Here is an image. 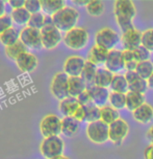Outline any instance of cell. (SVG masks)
Here are the masks:
<instances>
[{
    "label": "cell",
    "mask_w": 153,
    "mask_h": 159,
    "mask_svg": "<svg viewBox=\"0 0 153 159\" xmlns=\"http://www.w3.org/2000/svg\"><path fill=\"white\" fill-rule=\"evenodd\" d=\"M11 17L13 19V22H15L18 25H27L30 20L32 14L28 13V11L25 7L18 8V10H13L11 13Z\"/></svg>",
    "instance_id": "4dcf8cb0"
},
{
    "label": "cell",
    "mask_w": 153,
    "mask_h": 159,
    "mask_svg": "<svg viewBox=\"0 0 153 159\" xmlns=\"http://www.w3.org/2000/svg\"><path fill=\"white\" fill-rule=\"evenodd\" d=\"M121 44L124 50H130L134 52L138 46L142 45V33L135 27L122 33L121 36Z\"/></svg>",
    "instance_id": "7c38bea8"
},
{
    "label": "cell",
    "mask_w": 153,
    "mask_h": 159,
    "mask_svg": "<svg viewBox=\"0 0 153 159\" xmlns=\"http://www.w3.org/2000/svg\"><path fill=\"white\" fill-rule=\"evenodd\" d=\"M20 41L27 48H32V49L36 50L43 48L41 30H35V28L25 26L23 30H21V32H20Z\"/></svg>",
    "instance_id": "8fae6325"
},
{
    "label": "cell",
    "mask_w": 153,
    "mask_h": 159,
    "mask_svg": "<svg viewBox=\"0 0 153 159\" xmlns=\"http://www.w3.org/2000/svg\"><path fill=\"white\" fill-rule=\"evenodd\" d=\"M110 89H112V92H118V93H124V94H126L129 91V88L125 79V75H120V73L119 75H115L112 84H110Z\"/></svg>",
    "instance_id": "4316f807"
},
{
    "label": "cell",
    "mask_w": 153,
    "mask_h": 159,
    "mask_svg": "<svg viewBox=\"0 0 153 159\" xmlns=\"http://www.w3.org/2000/svg\"><path fill=\"white\" fill-rule=\"evenodd\" d=\"M25 1H26V0H10L8 4L13 7V10H18V8L24 7Z\"/></svg>",
    "instance_id": "ee69618b"
},
{
    "label": "cell",
    "mask_w": 153,
    "mask_h": 159,
    "mask_svg": "<svg viewBox=\"0 0 153 159\" xmlns=\"http://www.w3.org/2000/svg\"><path fill=\"white\" fill-rule=\"evenodd\" d=\"M73 117H74L75 119H77L79 123L86 121V117H87V108H86V106L80 105V106L77 108V110L75 111Z\"/></svg>",
    "instance_id": "b9f144b4"
},
{
    "label": "cell",
    "mask_w": 153,
    "mask_h": 159,
    "mask_svg": "<svg viewBox=\"0 0 153 159\" xmlns=\"http://www.w3.org/2000/svg\"><path fill=\"white\" fill-rule=\"evenodd\" d=\"M118 118H120L119 111L115 108H113L110 105H105V106L100 108V120L105 123L106 125L109 126Z\"/></svg>",
    "instance_id": "484cf974"
},
{
    "label": "cell",
    "mask_w": 153,
    "mask_h": 159,
    "mask_svg": "<svg viewBox=\"0 0 153 159\" xmlns=\"http://www.w3.org/2000/svg\"><path fill=\"white\" fill-rule=\"evenodd\" d=\"M108 102L110 106L119 111L123 108H126V94L118 92H110Z\"/></svg>",
    "instance_id": "d6a6232c"
},
{
    "label": "cell",
    "mask_w": 153,
    "mask_h": 159,
    "mask_svg": "<svg viewBox=\"0 0 153 159\" xmlns=\"http://www.w3.org/2000/svg\"><path fill=\"white\" fill-rule=\"evenodd\" d=\"M44 23H45V14L38 13V14H33V15H32L27 26L35 28V30H41L42 28L44 27Z\"/></svg>",
    "instance_id": "8d00e7d4"
},
{
    "label": "cell",
    "mask_w": 153,
    "mask_h": 159,
    "mask_svg": "<svg viewBox=\"0 0 153 159\" xmlns=\"http://www.w3.org/2000/svg\"><path fill=\"white\" fill-rule=\"evenodd\" d=\"M147 83H148V87L153 89V73H152V75L149 78L148 81H147Z\"/></svg>",
    "instance_id": "681fc988"
},
{
    "label": "cell",
    "mask_w": 153,
    "mask_h": 159,
    "mask_svg": "<svg viewBox=\"0 0 153 159\" xmlns=\"http://www.w3.org/2000/svg\"><path fill=\"white\" fill-rule=\"evenodd\" d=\"M25 52H27V47L21 41H18L17 43L11 45V46L5 47V55L7 56V58L15 62L20 56Z\"/></svg>",
    "instance_id": "83f0119b"
},
{
    "label": "cell",
    "mask_w": 153,
    "mask_h": 159,
    "mask_svg": "<svg viewBox=\"0 0 153 159\" xmlns=\"http://www.w3.org/2000/svg\"><path fill=\"white\" fill-rule=\"evenodd\" d=\"M5 15V4L3 1L0 0V17Z\"/></svg>",
    "instance_id": "c3c4849f"
},
{
    "label": "cell",
    "mask_w": 153,
    "mask_h": 159,
    "mask_svg": "<svg viewBox=\"0 0 153 159\" xmlns=\"http://www.w3.org/2000/svg\"><path fill=\"white\" fill-rule=\"evenodd\" d=\"M42 44L46 49H53L61 43L64 37L62 36V32L55 27L51 16L45 15L44 27L41 30Z\"/></svg>",
    "instance_id": "3957f363"
},
{
    "label": "cell",
    "mask_w": 153,
    "mask_h": 159,
    "mask_svg": "<svg viewBox=\"0 0 153 159\" xmlns=\"http://www.w3.org/2000/svg\"><path fill=\"white\" fill-rule=\"evenodd\" d=\"M114 15L118 26L122 33L134 28L132 21L137 15V8L131 0H116L114 3Z\"/></svg>",
    "instance_id": "6da1fadb"
},
{
    "label": "cell",
    "mask_w": 153,
    "mask_h": 159,
    "mask_svg": "<svg viewBox=\"0 0 153 159\" xmlns=\"http://www.w3.org/2000/svg\"><path fill=\"white\" fill-rule=\"evenodd\" d=\"M114 73L107 70L105 67L104 68H98L97 73H96V78L94 81V85L103 88L110 87V84L114 79Z\"/></svg>",
    "instance_id": "cb8c5ba5"
},
{
    "label": "cell",
    "mask_w": 153,
    "mask_h": 159,
    "mask_svg": "<svg viewBox=\"0 0 153 159\" xmlns=\"http://www.w3.org/2000/svg\"><path fill=\"white\" fill-rule=\"evenodd\" d=\"M87 108V123H94V121L100 120V107L96 106L94 104H90L86 106Z\"/></svg>",
    "instance_id": "d590c367"
},
{
    "label": "cell",
    "mask_w": 153,
    "mask_h": 159,
    "mask_svg": "<svg viewBox=\"0 0 153 159\" xmlns=\"http://www.w3.org/2000/svg\"><path fill=\"white\" fill-rule=\"evenodd\" d=\"M80 129V123L72 116L64 117L62 119V134L67 137H73Z\"/></svg>",
    "instance_id": "44dd1931"
},
{
    "label": "cell",
    "mask_w": 153,
    "mask_h": 159,
    "mask_svg": "<svg viewBox=\"0 0 153 159\" xmlns=\"http://www.w3.org/2000/svg\"><path fill=\"white\" fill-rule=\"evenodd\" d=\"M24 7L26 8L28 11V13H30L32 15L41 13V11H42L41 0H26Z\"/></svg>",
    "instance_id": "ab89813d"
},
{
    "label": "cell",
    "mask_w": 153,
    "mask_h": 159,
    "mask_svg": "<svg viewBox=\"0 0 153 159\" xmlns=\"http://www.w3.org/2000/svg\"><path fill=\"white\" fill-rule=\"evenodd\" d=\"M79 19V12L76 8L71 7H65L63 10L52 16L53 23L55 27L61 32H69L76 27Z\"/></svg>",
    "instance_id": "7a4b0ae2"
},
{
    "label": "cell",
    "mask_w": 153,
    "mask_h": 159,
    "mask_svg": "<svg viewBox=\"0 0 153 159\" xmlns=\"http://www.w3.org/2000/svg\"><path fill=\"white\" fill-rule=\"evenodd\" d=\"M97 70H98V68L96 65L91 63V62H89V61H86V65H84L83 73H81L80 76L87 83V86L94 85V81H95V78H96Z\"/></svg>",
    "instance_id": "f1b7e54d"
},
{
    "label": "cell",
    "mask_w": 153,
    "mask_h": 159,
    "mask_svg": "<svg viewBox=\"0 0 153 159\" xmlns=\"http://www.w3.org/2000/svg\"><path fill=\"white\" fill-rule=\"evenodd\" d=\"M104 66L107 70L113 72L114 75H119V72L125 69V64L123 60V53L122 50L119 49H113L108 52L106 62Z\"/></svg>",
    "instance_id": "5bb4252c"
},
{
    "label": "cell",
    "mask_w": 153,
    "mask_h": 159,
    "mask_svg": "<svg viewBox=\"0 0 153 159\" xmlns=\"http://www.w3.org/2000/svg\"><path fill=\"white\" fill-rule=\"evenodd\" d=\"M132 117L140 124H149L153 120V107L150 104L145 103L132 112Z\"/></svg>",
    "instance_id": "ac0fdd59"
},
{
    "label": "cell",
    "mask_w": 153,
    "mask_h": 159,
    "mask_svg": "<svg viewBox=\"0 0 153 159\" xmlns=\"http://www.w3.org/2000/svg\"><path fill=\"white\" fill-rule=\"evenodd\" d=\"M40 130L45 138L59 136L62 134V119L55 114H48L40 123Z\"/></svg>",
    "instance_id": "9c48e42d"
},
{
    "label": "cell",
    "mask_w": 153,
    "mask_h": 159,
    "mask_svg": "<svg viewBox=\"0 0 153 159\" xmlns=\"http://www.w3.org/2000/svg\"><path fill=\"white\" fill-rule=\"evenodd\" d=\"M145 103V94L134 91H128L126 93V108L129 111L134 112Z\"/></svg>",
    "instance_id": "d4e9b609"
},
{
    "label": "cell",
    "mask_w": 153,
    "mask_h": 159,
    "mask_svg": "<svg viewBox=\"0 0 153 159\" xmlns=\"http://www.w3.org/2000/svg\"><path fill=\"white\" fill-rule=\"evenodd\" d=\"M18 41H20V33H18V30L15 27H11L10 30H5L3 34L0 35V42L5 47L11 46Z\"/></svg>",
    "instance_id": "f546056e"
},
{
    "label": "cell",
    "mask_w": 153,
    "mask_h": 159,
    "mask_svg": "<svg viewBox=\"0 0 153 159\" xmlns=\"http://www.w3.org/2000/svg\"><path fill=\"white\" fill-rule=\"evenodd\" d=\"M119 42H121V37L112 27L100 28L95 35V45L104 48L108 52L115 49Z\"/></svg>",
    "instance_id": "8992f818"
},
{
    "label": "cell",
    "mask_w": 153,
    "mask_h": 159,
    "mask_svg": "<svg viewBox=\"0 0 153 159\" xmlns=\"http://www.w3.org/2000/svg\"><path fill=\"white\" fill-rule=\"evenodd\" d=\"M79 106H80V104L78 103L77 98L69 96V98L59 102L58 109L62 114L64 115V117H69V116H72L73 117L75 111L77 110V108Z\"/></svg>",
    "instance_id": "7402d4cb"
},
{
    "label": "cell",
    "mask_w": 153,
    "mask_h": 159,
    "mask_svg": "<svg viewBox=\"0 0 153 159\" xmlns=\"http://www.w3.org/2000/svg\"><path fill=\"white\" fill-rule=\"evenodd\" d=\"M108 50L104 49L102 47H99L97 45H94L90 49V52H87V61L91 62L96 66L101 64H105L107 56H108Z\"/></svg>",
    "instance_id": "ffe728a7"
},
{
    "label": "cell",
    "mask_w": 153,
    "mask_h": 159,
    "mask_svg": "<svg viewBox=\"0 0 153 159\" xmlns=\"http://www.w3.org/2000/svg\"><path fill=\"white\" fill-rule=\"evenodd\" d=\"M89 0H74V1H73V3H75V4H77V5H87V3H89Z\"/></svg>",
    "instance_id": "7dc6e473"
},
{
    "label": "cell",
    "mask_w": 153,
    "mask_h": 159,
    "mask_svg": "<svg viewBox=\"0 0 153 159\" xmlns=\"http://www.w3.org/2000/svg\"><path fill=\"white\" fill-rule=\"evenodd\" d=\"M18 68L23 72H32L38 67V59L30 52H25L16 60Z\"/></svg>",
    "instance_id": "e0dca14e"
},
{
    "label": "cell",
    "mask_w": 153,
    "mask_h": 159,
    "mask_svg": "<svg viewBox=\"0 0 153 159\" xmlns=\"http://www.w3.org/2000/svg\"><path fill=\"white\" fill-rule=\"evenodd\" d=\"M86 65V60L80 56H71L64 63V72L68 76H80L83 67Z\"/></svg>",
    "instance_id": "4fadbf2b"
},
{
    "label": "cell",
    "mask_w": 153,
    "mask_h": 159,
    "mask_svg": "<svg viewBox=\"0 0 153 159\" xmlns=\"http://www.w3.org/2000/svg\"><path fill=\"white\" fill-rule=\"evenodd\" d=\"M124 75H125L127 84H128L129 91L145 94L147 89L149 88L146 80L142 79L135 71H126Z\"/></svg>",
    "instance_id": "9a60e30c"
},
{
    "label": "cell",
    "mask_w": 153,
    "mask_h": 159,
    "mask_svg": "<svg viewBox=\"0 0 153 159\" xmlns=\"http://www.w3.org/2000/svg\"><path fill=\"white\" fill-rule=\"evenodd\" d=\"M53 159H70V158L67 157V156H65V155H62V156H58V157L53 158Z\"/></svg>",
    "instance_id": "f907efd6"
},
{
    "label": "cell",
    "mask_w": 153,
    "mask_h": 159,
    "mask_svg": "<svg viewBox=\"0 0 153 159\" xmlns=\"http://www.w3.org/2000/svg\"><path fill=\"white\" fill-rule=\"evenodd\" d=\"M150 52L149 50H147L144 46H138L137 49L134 50V59L137 60L138 63L140 62H144V61H149L150 60Z\"/></svg>",
    "instance_id": "f35d334b"
},
{
    "label": "cell",
    "mask_w": 153,
    "mask_h": 159,
    "mask_svg": "<svg viewBox=\"0 0 153 159\" xmlns=\"http://www.w3.org/2000/svg\"><path fill=\"white\" fill-rule=\"evenodd\" d=\"M86 8L89 15L93 17H98L104 13V3L100 0H91Z\"/></svg>",
    "instance_id": "836d02e7"
},
{
    "label": "cell",
    "mask_w": 153,
    "mask_h": 159,
    "mask_svg": "<svg viewBox=\"0 0 153 159\" xmlns=\"http://www.w3.org/2000/svg\"><path fill=\"white\" fill-rule=\"evenodd\" d=\"M146 137L150 141V143H153V126L149 128V130L146 133Z\"/></svg>",
    "instance_id": "bcb514c9"
},
{
    "label": "cell",
    "mask_w": 153,
    "mask_h": 159,
    "mask_svg": "<svg viewBox=\"0 0 153 159\" xmlns=\"http://www.w3.org/2000/svg\"><path fill=\"white\" fill-rule=\"evenodd\" d=\"M108 131L109 126L103 123L102 120H97L94 123L87 124L86 133L87 138L92 143L102 144L108 140Z\"/></svg>",
    "instance_id": "52a82bcc"
},
{
    "label": "cell",
    "mask_w": 153,
    "mask_h": 159,
    "mask_svg": "<svg viewBox=\"0 0 153 159\" xmlns=\"http://www.w3.org/2000/svg\"><path fill=\"white\" fill-rule=\"evenodd\" d=\"M123 53V60L124 64H125V69L126 71H135L138 66V62L134 59V52H130V50H122Z\"/></svg>",
    "instance_id": "e575fe53"
},
{
    "label": "cell",
    "mask_w": 153,
    "mask_h": 159,
    "mask_svg": "<svg viewBox=\"0 0 153 159\" xmlns=\"http://www.w3.org/2000/svg\"><path fill=\"white\" fill-rule=\"evenodd\" d=\"M87 90H89L91 98H92L93 104L96 105V106L101 108L105 106L106 103L108 102L110 93L107 88L99 87L96 86V85H91V86H87Z\"/></svg>",
    "instance_id": "2e32d148"
},
{
    "label": "cell",
    "mask_w": 153,
    "mask_h": 159,
    "mask_svg": "<svg viewBox=\"0 0 153 159\" xmlns=\"http://www.w3.org/2000/svg\"><path fill=\"white\" fill-rule=\"evenodd\" d=\"M12 25H13V19L11 15L5 14V15L0 17V35L3 34L5 30H10L11 27H13Z\"/></svg>",
    "instance_id": "60d3db41"
},
{
    "label": "cell",
    "mask_w": 153,
    "mask_h": 159,
    "mask_svg": "<svg viewBox=\"0 0 153 159\" xmlns=\"http://www.w3.org/2000/svg\"><path fill=\"white\" fill-rule=\"evenodd\" d=\"M89 32L84 27H74L65 34L63 41L65 45L73 50H80L87 46L89 42Z\"/></svg>",
    "instance_id": "277c9868"
},
{
    "label": "cell",
    "mask_w": 153,
    "mask_h": 159,
    "mask_svg": "<svg viewBox=\"0 0 153 159\" xmlns=\"http://www.w3.org/2000/svg\"><path fill=\"white\" fill-rule=\"evenodd\" d=\"M129 126L127 121L123 118H118L117 120L109 125L108 140L112 141L115 146H121L124 139L128 134Z\"/></svg>",
    "instance_id": "30bf717a"
},
{
    "label": "cell",
    "mask_w": 153,
    "mask_h": 159,
    "mask_svg": "<svg viewBox=\"0 0 153 159\" xmlns=\"http://www.w3.org/2000/svg\"><path fill=\"white\" fill-rule=\"evenodd\" d=\"M41 4L43 13L51 17L66 7L64 0H41Z\"/></svg>",
    "instance_id": "603a6c76"
},
{
    "label": "cell",
    "mask_w": 153,
    "mask_h": 159,
    "mask_svg": "<svg viewBox=\"0 0 153 159\" xmlns=\"http://www.w3.org/2000/svg\"><path fill=\"white\" fill-rule=\"evenodd\" d=\"M135 72H137L142 79L148 81L149 78L152 75V73H153V63L150 61V60L149 61L140 62L137 66Z\"/></svg>",
    "instance_id": "1f68e13d"
},
{
    "label": "cell",
    "mask_w": 153,
    "mask_h": 159,
    "mask_svg": "<svg viewBox=\"0 0 153 159\" xmlns=\"http://www.w3.org/2000/svg\"><path fill=\"white\" fill-rule=\"evenodd\" d=\"M68 82L69 76L64 71L57 72L53 76L50 84V91L52 95L59 102L69 98V91H68Z\"/></svg>",
    "instance_id": "ba28073f"
},
{
    "label": "cell",
    "mask_w": 153,
    "mask_h": 159,
    "mask_svg": "<svg viewBox=\"0 0 153 159\" xmlns=\"http://www.w3.org/2000/svg\"><path fill=\"white\" fill-rule=\"evenodd\" d=\"M65 150V143L59 136L46 137L40 144V151L46 159H53L62 156Z\"/></svg>",
    "instance_id": "5b68a950"
},
{
    "label": "cell",
    "mask_w": 153,
    "mask_h": 159,
    "mask_svg": "<svg viewBox=\"0 0 153 159\" xmlns=\"http://www.w3.org/2000/svg\"><path fill=\"white\" fill-rule=\"evenodd\" d=\"M77 101H78V103L80 105H83V106H87V105L93 103L92 98H91V94H90L89 90H87V88L86 91H83L80 95L78 96Z\"/></svg>",
    "instance_id": "7bdbcfd3"
},
{
    "label": "cell",
    "mask_w": 153,
    "mask_h": 159,
    "mask_svg": "<svg viewBox=\"0 0 153 159\" xmlns=\"http://www.w3.org/2000/svg\"><path fill=\"white\" fill-rule=\"evenodd\" d=\"M142 46L153 52V28H148L142 33Z\"/></svg>",
    "instance_id": "74e56055"
},
{
    "label": "cell",
    "mask_w": 153,
    "mask_h": 159,
    "mask_svg": "<svg viewBox=\"0 0 153 159\" xmlns=\"http://www.w3.org/2000/svg\"><path fill=\"white\" fill-rule=\"evenodd\" d=\"M144 158L153 159V143H150L144 151Z\"/></svg>",
    "instance_id": "f6af8a7d"
},
{
    "label": "cell",
    "mask_w": 153,
    "mask_h": 159,
    "mask_svg": "<svg viewBox=\"0 0 153 159\" xmlns=\"http://www.w3.org/2000/svg\"><path fill=\"white\" fill-rule=\"evenodd\" d=\"M87 85L83 81L81 76H69V82H68V91L69 96L77 98L83 91H86Z\"/></svg>",
    "instance_id": "d6986e66"
}]
</instances>
